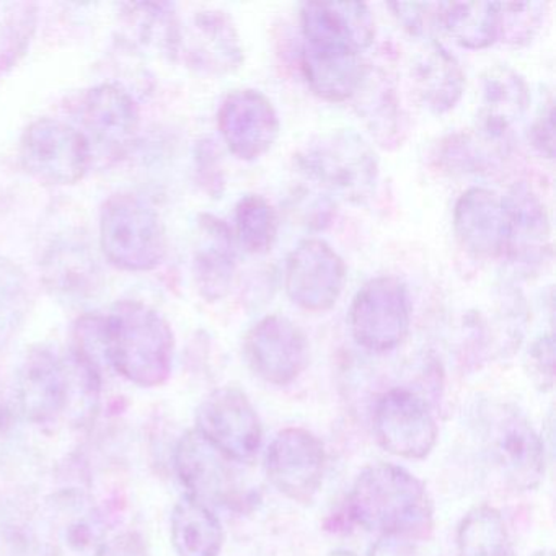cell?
Listing matches in <instances>:
<instances>
[{"label": "cell", "instance_id": "5", "mask_svg": "<svg viewBox=\"0 0 556 556\" xmlns=\"http://www.w3.org/2000/svg\"><path fill=\"white\" fill-rule=\"evenodd\" d=\"M480 432L504 480L519 491L539 486L545 475V448L529 419L510 405H486Z\"/></svg>", "mask_w": 556, "mask_h": 556}, {"label": "cell", "instance_id": "7", "mask_svg": "<svg viewBox=\"0 0 556 556\" xmlns=\"http://www.w3.org/2000/svg\"><path fill=\"white\" fill-rule=\"evenodd\" d=\"M194 431L233 464H249L263 441L262 421L242 390H214L198 406Z\"/></svg>", "mask_w": 556, "mask_h": 556}, {"label": "cell", "instance_id": "30", "mask_svg": "<svg viewBox=\"0 0 556 556\" xmlns=\"http://www.w3.org/2000/svg\"><path fill=\"white\" fill-rule=\"evenodd\" d=\"M45 275L51 289L66 295H84L96 289L99 269L89 250L77 243H67L53 250L45 265Z\"/></svg>", "mask_w": 556, "mask_h": 556}, {"label": "cell", "instance_id": "6", "mask_svg": "<svg viewBox=\"0 0 556 556\" xmlns=\"http://www.w3.org/2000/svg\"><path fill=\"white\" fill-rule=\"evenodd\" d=\"M412 298L395 276L369 279L351 302L348 324L364 350L389 353L406 340L412 327Z\"/></svg>", "mask_w": 556, "mask_h": 556}, {"label": "cell", "instance_id": "29", "mask_svg": "<svg viewBox=\"0 0 556 556\" xmlns=\"http://www.w3.org/2000/svg\"><path fill=\"white\" fill-rule=\"evenodd\" d=\"M457 543L460 556H514L506 522L491 506L475 507L464 517Z\"/></svg>", "mask_w": 556, "mask_h": 556}, {"label": "cell", "instance_id": "19", "mask_svg": "<svg viewBox=\"0 0 556 556\" xmlns=\"http://www.w3.org/2000/svg\"><path fill=\"white\" fill-rule=\"evenodd\" d=\"M21 412L34 425L48 428L66 415L70 406V372L47 346L27 351L17 376Z\"/></svg>", "mask_w": 556, "mask_h": 556}, {"label": "cell", "instance_id": "15", "mask_svg": "<svg viewBox=\"0 0 556 556\" xmlns=\"http://www.w3.org/2000/svg\"><path fill=\"white\" fill-rule=\"evenodd\" d=\"M507 236L504 255L516 271L535 275L552 255V224L545 203L530 185L519 181L503 197Z\"/></svg>", "mask_w": 556, "mask_h": 556}, {"label": "cell", "instance_id": "24", "mask_svg": "<svg viewBox=\"0 0 556 556\" xmlns=\"http://www.w3.org/2000/svg\"><path fill=\"white\" fill-rule=\"evenodd\" d=\"M233 237L224 220L211 214L200 216L193 275L198 292L207 302L226 298L236 278Z\"/></svg>", "mask_w": 556, "mask_h": 556}, {"label": "cell", "instance_id": "8", "mask_svg": "<svg viewBox=\"0 0 556 556\" xmlns=\"http://www.w3.org/2000/svg\"><path fill=\"white\" fill-rule=\"evenodd\" d=\"M21 161L31 177L47 185L77 184L92 164L83 132L53 118L38 119L25 129Z\"/></svg>", "mask_w": 556, "mask_h": 556}, {"label": "cell", "instance_id": "33", "mask_svg": "<svg viewBox=\"0 0 556 556\" xmlns=\"http://www.w3.org/2000/svg\"><path fill=\"white\" fill-rule=\"evenodd\" d=\"M546 2H519L500 4V34L497 40L513 47L529 45L539 34L548 14Z\"/></svg>", "mask_w": 556, "mask_h": 556}, {"label": "cell", "instance_id": "23", "mask_svg": "<svg viewBox=\"0 0 556 556\" xmlns=\"http://www.w3.org/2000/svg\"><path fill=\"white\" fill-rule=\"evenodd\" d=\"M301 67L312 92L333 103L353 100L370 73L361 53L308 45L302 47Z\"/></svg>", "mask_w": 556, "mask_h": 556}, {"label": "cell", "instance_id": "35", "mask_svg": "<svg viewBox=\"0 0 556 556\" xmlns=\"http://www.w3.org/2000/svg\"><path fill=\"white\" fill-rule=\"evenodd\" d=\"M483 144H491L484 139ZM471 141L470 136H455L444 146L441 157L458 172H478L484 165V146Z\"/></svg>", "mask_w": 556, "mask_h": 556}, {"label": "cell", "instance_id": "17", "mask_svg": "<svg viewBox=\"0 0 556 556\" xmlns=\"http://www.w3.org/2000/svg\"><path fill=\"white\" fill-rule=\"evenodd\" d=\"M217 126L229 151L243 162L271 151L281 129L271 100L255 89L230 92L220 103Z\"/></svg>", "mask_w": 556, "mask_h": 556}, {"label": "cell", "instance_id": "10", "mask_svg": "<svg viewBox=\"0 0 556 556\" xmlns=\"http://www.w3.org/2000/svg\"><path fill=\"white\" fill-rule=\"evenodd\" d=\"M139 131V110L132 97L112 84L93 87L80 102V132L90 161L112 164L131 151Z\"/></svg>", "mask_w": 556, "mask_h": 556}, {"label": "cell", "instance_id": "1", "mask_svg": "<svg viewBox=\"0 0 556 556\" xmlns=\"http://www.w3.org/2000/svg\"><path fill=\"white\" fill-rule=\"evenodd\" d=\"M354 522L383 536H425L431 532L432 501L422 481L405 468L374 464L364 468L348 501Z\"/></svg>", "mask_w": 556, "mask_h": 556}, {"label": "cell", "instance_id": "26", "mask_svg": "<svg viewBox=\"0 0 556 556\" xmlns=\"http://www.w3.org/2000/svg\"><path fill=\"white\" fill-rule=\"evenodd\" d=\"M354 100L357 113L382 148L402 146L406 135L405 116L395 87L386 74L370 70Z\"/></svg>", "mask_w": 556, "mask_h": 556}, {"label": "cell", "instance_id": "41", "mask_svg": "<svg viewBox=\"0 0 556 556\" xmlns=\"http://www.w3.org/2000/svg\"><path fill=\"white\" fill-rule=\"evenodd\" d=\"M536 556H553L552 553H540V555Z\"/></svg>", "mask_w": 556, "mask_h": 556}, {"label": "cell", "instance_id": "13", "mask_svg": "<svg viewBox=\"0 0 556 556\" xmlns=\"http://www.w3.org/2000/svg\"><path fill=\"white\" fill-rule=\"evenodd\" d=\"M50 556H103L106 523L96 501L79 488L54 493L45 506Z\"/></svg>", "mask_w": 556, "mask_h": 556}, {"label": "cell", "instance_id": "31", "mask_svg": "<svg viewBox=\"0 0 556 556\" xmlns=\"http://www.w3.org/2000/svg\"><path fill=\"white\" fill-rule=\"evenodd\" d=\"M278 214L266 198L247 194L237 203V237L247 253L266 255L271 252L278 239Z\"/></svg>", "mask_w": 556, "mask_h": 556}, {"label": "cell", "instance_id": "25", "mask_svg": "<svg viewBox=\"0 0 556 556\" xmlns=\"http://www.w3.org/2000/svg\"><path fill=\"white\" fill-rule=\"evenodd\" d=\"M412 83L422 106L435 115H442L460 102L465 74L458 61L444 47L432 41L416 56Z\"/></svg>", "mask_w": 556, "mask_h": 556}, {"label": "cell", "instance_id": "14", "mask_svg": "<svg viewBox=\"0 0 556 556\" xmlns=\"http://www.w3.org/2000/svg\"><path fill=\"white\" fill-rule=\"evenodd\" d=\"M374 432L390 454L425 458L438 442V425L425 400L405 389L383 393L374 409Z\"/></svg>", "mask_w": 556, "mask_h": 556}, {"label": "cell", "instance_id": "2", "mask_svg": "<svg viewBox=\"0 0 556 556\" xmlns=\"http://www.w3.org/2000/svg\"><path fill=\"white\" fill-rule=\"evenodd\" d=\"M110 366L144 389L167 382L175 338L168 321L142 302L123 301L105 315Z\"/></svg>", "mask_w": 556, "mask_h": 556}, {"label": "cell", "instance_id": "21", "mask_svg": "<svg viewBox=\"0 0 556 556\" xmlns=\"http://www.w3.org/2000/svg\"><path fill=\"white\" fill-rule=\"evenodd\" d=\"M454 232L462 249L473 258L503 256L507 236L503 197L480 187L464 191L454 207Z\"/></svg>", "mask_w": 556, "mask_h": 556}, {"label": "cell", "instance_id": "36", "mask_svg": "<svg viewBox=\"0 0 556 556\" xmlns=\"http://www.w3.org/2000/svg\"><path fill=\"white\" fill-rule=\"evenodd\" d=\"M400 24L409 34L428 35L432 24H438V4H389Z\"/></svg>", "mask_w": 556, "mask_h": 556}, {"label": "cell", "instance_id": "22", "mask_svg": "<svg viewBox=\"0 0 556 556\" xmlns=\"http://www.w3.org/2000/svg\"><path fill=\"white\" fill-rule=\"evenodd\" d=\"M530 92L526 79L509 66H494L481 79V109L478 135L494 142L506 141L514 123L529 109Z\"/></svg>", "mask_w": 556, "mask_h": 556}, {"label": "cell", "instance_id": "20", "mask_svg": "<svg viewBox=\"0 0 556 556\" xmlns=\"http://www.w3.org/2000/svg\"><path fill=\"white\" fill-rule=\"evenodd\" d=\"M304 45L363 54L376 38V21L363 2L304 4L301 8Z\"/></svg>", "mask_w": 556, "mask_h": 556}, {"label": "cell", "instance_id": "16", "mask_svg": "<svg viewBox=\"0 0 556 556\" xmlns=\"http://www.w3.org/2000/svg\"><path fill=\"white\" fill-rule=\"evenodd\" d=\"M325 447L307 429L278 432L266 452L269 481L289 500L311 503L320 490L325 471Z\"/></svg>", "mask_w": 556, "mask_h": 556}, {"label": "cell", "instance_id": "32", "mask_svg": "<svg viewBox=\"0 0 556 556\" xmlns=\"http://www.w3.org/2000/svg\"><path fill=\"white\" fill-rule=\"evenodd\" d=\"M28 307L27 279L24 273L0 258V341L14 334L24 320Z\"/></svg>", "mask_w": 556, "mask_h": 556}, {"label": "cell", "instance_id": "9", "mask_svg": "<svg viewBox=\"0 0 556 556\" xmlns=\"http://www.w3.org/2000/svg\"><path fill=\"white\" fill-rule=\"evenodd\" d=\"M172 58L206 76L236 73L245 61L239 30L224 11L194 12L187 22L178 21Z\"/></svg>", "mask_w": 556, "mask_h": 556}, {"label": "cell", "instance_id": "37", "mask_svg": "<svg viewBox=\"0 0 556 556\" xmlns=\"http://www.w3.org/2000/svg\"><path fill=\"white\" fill-rule=\"evenodd\" d=\"M553 118H555V113H553V103L549 102L533 123L529 135L533 149L548 161L555 157V123H553Z\"/></svg>", "mask_w": 556, "mask_h": 556}, {"label": "cell", "instance_id": "27", "mask_svg": "<svg viewBox=\"0 0 556 556\" xmlns=\"http://www.w3.org/2000/svg\"><path fill=\"white\" fill-rule=\"evenodd\" d=\"M172 543L178 556H219L223 523L210 506L185 496L172 513Z\"/></svg>", "mask_w": 556, "mask_h": 556}, {"label": "cell", "instance_id": "39", "mask_svg": "<svg viewBox=\"0 0 556 556\" xmlns=\"http://www.w3.org/2000/svg\"><path fill=\"white\" fill-rule=\"evenodd\" d=\"M370 556H419L415 546L402 536H383L372 546Z\"/></svg>", "mask_w": 556, "mask_h": 556}, {"label": "cell", "instance_id": "12", "mask_svg": "<svg viewBox=\"0 0 556 556\" xmlns=\"http://www.w3.org/2000/svg\"><path fill=\"white\" fill-rule=\"evenodd\" d=\"M308 353L304 331L278 314L256 321L243 338V356L250 369L273 386L294 382L307 367Z\"/></svg>", "mask_w": 556, "mask_h": 556}, {"label": "cell", "instance_id": "38", "mask_svg": "<svg viewBox=\"0 0 556 556\" xmlns=\"http://www.w3.org/2000/svg\"><path fill=\"white\" fill-rule=\"evenodd\" d=\"M103 556H149V549L138 532H125L106 543Z\"/></svg>", "mask_w": 556, "mask_h": 556}, {"label": "cell", "instance_id": "28", "mask_svg": "<svg viewBox=\"0 0 556 556\" xmlns=\"http://www.w3.org/2000/svg\"><path fill=\"white\" fill-rule=\"evenodd\" d=\"M438 25L460 47L484 50L500 34L497 2H448L438 4Z\"/></svg>", "mask_w": 556, "mask_h": 556}, {"label": "cell", "instance_id": "3", "mask_svg": "<svg viewBox=\"0 0 556 556\" xmlns=\"http://www.w3.org/2000/svg\"><path fill=\"white\" fill-rule=\"evenodd\" d=\"M295 167L325 193L353 204H366L379 184V159L353 129L315 136L299 149Z\"/></svg>", "mask_w": 556, "mask_h": 556}, {"label": "cell", "instance_id": "4", "mask_svg": "<svg viewBox=\"0 0 556 556\" xmlns=\"http://www.w3.org/2000/svg\"><path fill=\"white\" fill-rule=\"evenodd\" d=\"M100 245L123 271H152L167 253V237L157 211L136 194H113L100 216Z\"/></svg>", "mask_w": 556, "mask_h": 556}, {"label": "cell", "instance_id": "18", "mask_svg": "<svg viewBox=\"0 0 556 556\" xmlns=\"http://www.w3.org/2000/svg\"><path fill=\"white\" fill-rule=\"evenodd\" d=\"M175 470L188 490V496L216 506L239 504V475L233 462L207 444L197 431H188L178 441L174 454Z\"/></svg>", "mask_w": 556, "mask_h": 556}, {"label": "cell", "instance_id": "40", "mask_svg": "<svg viewBox=\"0 0 556 556\" xmlns=\"http://www.w3.org/2000/svg\"><path fill=\"white\" fill-rule=\"evenodd\" d=\"M328 556H356L351 552H346V549H337V552H331Z\"/></svg>", "mask_w": 556, "mask_h": 556}, {"label": "cell", "instance_id": "34", "mask_svg": "<svg viewBox=\"0 0 556 556\" xmlns=\"http://www.w3.org/2000/svg\"><path fill=\"white\" fill-rule=\"evenodd\" d=\"M526 370L529 379L540 392H549L555 386V341L553 334L536 338L526 357Z\"/></svg>", "mask_w": 556, "mask_h": 556}, {"label": "cell", "instance_id": "11", "mask_svg": "<svg viewBox=\"0 0 556 556\" xmlns=\"http://www.w3.org/2000/svg\"><path fill=\"white\" fill-rule=\"evenodd\" d=\"M344 282L346 265L325 240H302L288 256L286 294L302 311L311 314L330 311L340 299Z\"/></svg>", "mask_w": 556, "mask_h": 556}]
</instances>
